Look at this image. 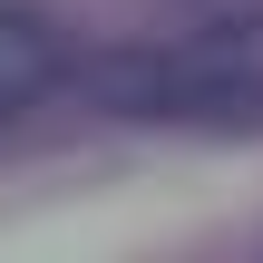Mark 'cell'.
Listing matches in <instances>:
<instances>
[{
    "mask_svg": "<svg viewBox=\"0 0 263 263\" xmlns=\"http://www.w3.org/2000/svg\"><path fill=\"white\" fill-rule=\"evenodd\" d=\"M98 98L127 107V117H263V68L195 59V49H166V59H107V68H98Z\"/></svg>",
    "mask_w": 263,
    "mask_h": 263,
    "instance_id": "obj_1",
    "label": "cell"
},
{
    "mask_svg": "<svg viewBox=\"0 0 263 263\" xmlns=\"http://www.w3.org/2000/svg\"><path fill=\"white\" fill-rule=\"evenodd\" d=\"M49 78H59V29H49L39 10H10V0H0V107L39 98Z\"/></svg>",
    "mask_w": 263,
    "mask_h": 263,
    "instance_id": "obj_2",
    "label": "cell"
}]
</instances>
